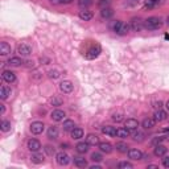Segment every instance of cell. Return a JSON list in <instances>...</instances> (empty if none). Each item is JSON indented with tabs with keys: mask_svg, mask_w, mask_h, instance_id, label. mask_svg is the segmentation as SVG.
I'll return each instance as SVG.
<instances>
[{
	"mask_svg": "<svg viewBox=\"0 0 169 169\" xmlns=\"http://www.w3.org/2000/svg\"><path fill=\"white\" fill-rule=\"evenodd\" d=\"M58 134H60L58 127H55V126L49 127V129H48V137H49V139H50V140L57 139V137H58Z\"/></svg>",
	"mask_w": 169,
	"mask_h": 169,
	"instance_id": "obj_19",
	"label": "cell"
},
{
	"mask_svg": "<svg viewBox=\"0 0 169 169\" xmlns=\"http://www.w3.org/2000/svg\"><path fill=\"white\" fill-rule=\"evenodd\" d=\"M112 120L116 122V123L122 122V120H123V115H122V114H114V115H112Z\"/></svg>",
	"mask_w": 169,
	"mask_h": 169,
	"instance_id": "obj_41",
	"label": "cell"
},
{
	"mask_svg": "<svg viewBox=\"0 0 169 169\" xmlns=\"http://www.w3.org/2000/svg\"><path fill=\"white\" fill-rule=\"evenodd\" d=\"M164 131V132H169V128H165V129H162Z\"/></svg>",
	"mask_w": 169,
	"mask_h": 169,
	"instance_id": "obj_52",
	"label": "cell"
},
{
	"mask_svg": "<svg viewBox=\"0 0 169 169\" xmlns=\"http://www.w3.org/2000/svg\"><path fill=\"white\" fill-rule=\"evenodd\" d=\"M98 5H99L101 8H107L108 5H110V0H99Z\"/></svg>",
	"mask_w": 169,
	"mask_h": 169,
	"instance_id": "obj_40",
	"label": "cell"
},
{
	"mask_svg": "<svg viewBox=\"0 0 169 169\" xmlns=\"http://www.w3.org/2000/svg\"><path fill=\"white\" fill-rule=\"evenodd\" d=\"M52 2H53V0H52Z\"/></svg>",
	"mask_w": 169,
	"mask_h": 169,
	"instance_id": "obj_54",
	"label": "cell"
},
{
	"mask_svg": "<svg viewBox=\"0 0 169 169\" xmlns=\"http://www.w3.org/2000/svg\"><path fill=\"white\" fill-rule=\"evenodd\" d=\"M67 147H69V144H66V143H65V144H64V143L61 144V148H64V149H67Z\"/></svg>",
	"mask_w": 169,
	"mask_h": 169,
	"instance_id": "obj_49",
	"label": "cell"
},
{
	"mask_svg": "<svg viewBox=\"0 0 169 169\" xmlns=\"http://www.w3.org/2000/svg\"><path fill=\"white\" fill-rule=\"evenodd\" d=\"M62 128H64V131H66V132H69V131H73L74 128H76V123H74L73 120H70V119H67V120L64 122V126H62Z\"/></svg>",
	"mask_w": 169,
	"mask_h": 169,
	"instance_id": "obj_26",
	"label": "cell"
},
{
	"mask_svg": "<svg viewBox=\"0 0 169 169\" xmlns=\"http://www.w3.org/2000/svg\"><path fill=\"white\" fill-rule=\"evenodd\" d=\"M74 165L78 168H86L87 166V161L83 157H74Z\"/></svg>",
	"mask_w": 169,
	"mask_h": 169,
	"instance_id": "obj_29",
	"label": "cell"
},
{
	"mask_svg": "<svg viewBox=\"0 0 169 169\" xmlns=\"http://www.w3.org/2000/svg\"><path fill=\"white\" fill-rule=\"evenodd\" d=\"M44 128H45V126H44L42 122H33L32 124H30V131H32V134H34V135L42 134Z\"/></svg>",
	"mask_w": 169,
	"mask_h": 169,
	"instance_id": "obj_7",
	"label": "cell"
},
{
	"mask_svg": "<svg viewBox=\"0 0 169 169\" xmlns=\"http://www.w3.org/2000/svg\"><path fill=\"white\" fill-rule=\"evenodd\" d=\"M102 134L107 136H116V128L112 126H104L102 127Z\"/></svg>",
	"mask_w": 169,
	"mask_h": 169,
	"instance_id": "obj_21",
	"label": "cell"
},
{
	"mask_svg": "<svg viewBox=\"0 0 169 169\" xmlns=\"http://www.w3.org/2000/svg\"><path fill=\"white\" fill-rule=\"evenodd\" d=\"M116 151H119L120 153H126L128 152V145L126 143H116Z\"/></svg>",
	"mask_w": 169,
	"mask_h": 169,
	"instance_id": "obj_32",
	"label": "cell"
},
{
	"mask_svg": "<svg viewBox=\"0 0 169 169\" xmlns=\"http://www.w3.org/2000/svg\"><path fill=\"white\" fill-rule=\"evenodd\" d=\"M52 103H53V104H55V106H60L62 102L60 101V99H55V98H54V99H52Z\"/></svg>",
	"mask_w": 169,
	"mask_h": 169,
	"instance_id": "obj_45",
	"label": "cell"
},
{
	"mask_svg": "<svg viewBox=\"0 0 169 169\" xmlns=\"http://www.w3.org/2000/svg\"><path fill=\"white\" fill-rule=\"evenodd\" d=\"M55 160H57V164L62 165V166H66L69 162H70V157H69V155L65 153L64 151L55 155Z\"/></svg>",
	"mask_w": 169,
	"mask_h": 169,
	"instance_id": "obj_3",
	"label": "cell"
},
{
	"mask_svg": "<svg viewBox=\"0 0 169 169\" xmlns=\"http://www.w3.org/2000/svg\"><path fill=\"white\" fill-rule=\"evenodd\" d=\"M44 149H45V152H46V155H48V156H53V155L55 153L54 148H53L52 145H45V148H44Z\"/></svg>",
	"mask_w": 169,
	"mask_h": 169,
	"instance_id": "obj_39",
	"label": "cell"
},
{
	"mask_svg": "<svg viewBox=\"0 0 169 169\" xmlns=\"http://www.w3.org/2000/svg\"><path fill=\"white\" fill-rule=\"evenodd\" d=\"M98 147H99V149L103 152V153H111L112 152V145L108 143V141H103V143H99L98 144Z\"/></svg>",
	"mask_w": 169,
	"mask_h": 169,
	"instance_id": "obj_17",
	"label": "cell"
},
{
	"mask_svg": "<svg viewBox=\"0 0 169 169\" xmlns=\"http://www.w3.org/2000/svg\"><path fill=\"white\" fill-rule=\"evenodd\" d=\"M128 157L131 160H143V152L136 148L128 149Z\"/></svg>",
	"mask_w": 169,
	"mask_h": 169,
	"instance_id": "obj_12",
	"label": "cell"
},
{
	"mask_svg": "<svg viewBox=\"0 0 169 169\" xmlns=\"http://www.w3.org/2000/svg\"><path fill=\"white\" fill-rule=\"evenodd\" d=\"M148 168H149V169H157L159 166H157V165H155V164H151V165H148Z\"/></svg>",
	"mask_w": 169,
	"mask_h": 169,
	"instance_id": "obj_48",
	"label": "cell"
},
{
	"mask_svg": "<svg viewBox=\"0 0 169 169\" xmlns=\"http://www.w3.org/2000/svg\"><path fill=\"white\" fill-rule=\"evenodd\" d=\"M166 21H168V25H169V16H168V18H166Z\"/></svg>",
	"mask_w": 169,
	"mask_h": 169,
	"instance_id": "obj_53",
	"label": "cell"
},
{
	"mask_svg": "<svg viewBox=\"0 0 169 169\" xmlns=\"http://www.w3.org/2000/svg\"><path fill=\"white\" fill-rule=\"evenodd\" d=\"M89 145H90V144L89 143H85V141H81V143H78L77 144V145H76V151L78 152V153H81V155H82V153H86L87 151H89Z\"/></svg>",
	"mask_w": 169,
	"mask_h": 169,
	"instance_id": "obj_16",
	"label": "cell"
},
{
	"mask_svg": "<svg viewBox=\"0 0 169 169\" xmlns=\"http://www.w3.org/2000/svg\"><path fill=\"white\" fill-rule=\"evenodd\" d=\"M90 169H101V165H92Z\"/></svg>",
	"mask_w": 169,
	"mask_h": 169,
	"instance_id": "obj_50",
	"label": "cell"
},
{
	"mask_svg": "<svg viewBox=\"0 0 169 169\" xmlns=\"http://www.w3.org/2000/svg\"><path fill=\"white\" fill-rule=\"evenodd\" d=\"M131 29L134 30V32H140V30L144 28V21L139 17H135L132 18V21H131Z\"/></svg>",
	"mask_w": 169,
	"mask_h": 169,
	"instance_id": "obj_5",
	"label": "cell"
},
{
	"mask_svg": "<svg viewBox=\"0 0 169 169\" xmlns=\"http://www.w3.org/2000/svg\"><path fill=\"white\" fill-rule=\"evenodd\" d=\"M116 136L120 137V139H126V137L129 136V131L124 127V128H118L116 129Z\"/></svg>",
	"mask_w": 169,
	"mask_h": 169,
	"instance_id": "obj_28",
	"label": "cell"
},
{
	"mask_svg": "<svg viewBox=\"0 0 169 169\" xmlns=\"http://www.w3.org/2000/svg\"><path fill=\"white\" fill-rule=\"evenodd\" d=\"M162 141H164V137H155L152 140V144L153 145H157V144H161Z\"/></svg>",
	"mask_w": 169,
	"mask_h": 169,
	"instance_id": "obj_42",
	"label": "cell"
},
{
	"mask_svg": "<svg viewBox=\"0 0 169 169\" xmlns=\"http://www.w3.org/2000/svg\"><path fill=\"white\" fill-rule=\"evenodd\" d=\"M65 116H66V114H65V111H62V110H54L50 114V118L54 122H62L65 119Z\"/></svg>",
	"mask_w": 169,
	"mask_h": 169,
	"instance_id": "obj_13",
	"label": "cell"
},
{
	"mask_svg": "<svg viewBox=\"0 0 169 169\" xmlns=\"http://www.w3.org/2000/svg\"><path fill=\"white\" fill-rule=\"evenodd\" d=\"M124 127H126L128 131H136L137 127H139V122L134 118H128L127 120H124Z\"/></svg>",
	"mask_w": 169,
	"mask_h": 169,
	"instance_id": "obj_8",
	"label": "cell"
},
{
	"mask_svg": "<svg viewBox=\"0 0 169 169\" xmlns=\"http://www.w3.org/2000/svg\"><path fill=\"white\" fill-rule=\"evenodd\" d=\"M168 152V148L164 147V145H161V144H157V145H155V156H157V157H164V156L166 155Z\"/></svg>",
	"mask_w": 169,
	"mask_h": 169,
	"instance_id": "obj_14",
	"label": "cell"
},
{
	"mask_svg": "<svg viewBox=\"0 0 169 169\" xmlns=\"http://www.w3.org/2000/svg\"><path fill=\"white\" fill-rule=\"evenodd\" d=\"M71 137H73V139H76V140L82 139V137H83V129L82 128H74L71 131Z\"/></svg>",
	"mask_w": 169,
	"mask_h": 169,
	"instance_id": "obj_27",
	"label": "cell"
},
{
	"mask_svg": "<svg viewBox=\"0 0 169 169\" xmlns=\"http://www.w3.org/2000/svg\"><path fill=\"white\" fill-rule=\"evenodd\" d=\"M99 54H101V46H99V45H94V46H91L89 50L86 52V58L87 60H95Z\"/></svg>",
	"mask_w": 169,
	"mask_h": 169,
	"instance_id": "obj_4",
	"label": "cell"
},
{
	"mask_svg": "<svg viewBox=\"0 0 169 169\" xmlns=\"http://www.w3.org/2000/svg\"><path fill=\"white\" fill-rule=\"evenodd\" d=\"M60 71L58 70H49L48 71V77L49 78H52V79H57V78H60Z\"/></svg>",
	"mask_w": 169,
	"mask_h": 169,
	"instance_id": "obj_38",
	"label": "cell"
},
{
	"mask_svg": "<svg viewBox=\"0 0 169 169\" xmlns=\"http://www.w3.org/2000/svg\"><path fill=\"white\" fill-rule=\"evenodd\" d=\"M162 25V20L160 17H148L145 21H144V28L148 29V30H156V29H159L161 28Z\"/></svg>",
	"mask_w": 169,
	"mask_h": 169,
	"instance_id": "obj_1",
	"label": "cell"
},
{
	"mask_svg": "<svg viewBox=\"0 0 169 169\" xmlns=\"http://www.w3.org/2000/svg\"><path fill=\"white\" fill-rule=\"evenodd\" d=\"M0 129H2L3 132H8V131H11V122L3 120L2 123H0Z\"/></svg>",
	"mask_w": 169,
	"mask_h": 169,
	"instance_id": "obj_33",
	"label": "cell"
},
{
	"mask_svg": "<svg viewBox=\"0 0 169 169\" xmlns=\"http://www.w3.org/2000/svg\"><path fill=\"white\" fill-rule=\"evenodd\" d=\"M23 64V60L21 58H18V57H12L7 61V65L11 66V67H17V66H20Z\"/></svg>",
	"mask_w": 169,
	"mask_h": 169,
	"instance_id": "obj_23",
	"label": "cell"
},
{
	"mask_svg": "<svg viewBox=\"0 0 169 169\" xmlns=\"http://www.w3.org/2000/svg\"><path fill=\"white\" fill-rule=\"evenodd\" d=\"M155 104H156L155 107H157V108H161V106H162V102H161V101H159V102H156Z\"/></svg>",
	"mask_w": 169,
	"mask_h": 169,
	"instance_id": "obj_47",
	"label": "cell"
},
{
	"mask_svg": "<svg viewBox=\"0 0 169 169\" xmlns=\"http://www.w3.org/2000/svg\"><path fill=\"white\" fill-rule=\"evenodd\" d=\"M86 141L90 144V145H98L99 144V137L95 134H89L86 136Z\"/></svg>",
	"mask_w": 169,
	"mask_h": 169,
	"instance_id": "obj_22",
	"label": "cell"
},
{
	"mask_svg": "<svg viewBox=\"0 0 169 169\" xmlns=\"http://www.w3.org/2000/svg\"><path fill=\"white\" fill-rule=\"evenodd\" d=\"M2 77H3V79H4L7 83H13L15 81H16L15 73H13V71H11V70H4L3 74H2Z\"/></svg>",
	"mask_w": 169,
	"mask_h": 169,
	"instance_id": "obj_11",
	"label": "cell"
},
{
	"mask_svg": "<svg viewBox=\"0 0 169 169\" xmlns=\"http://www.w3.org/2000/svg\"><path fill=\"white\" fill-rule=\"evenodd\" d=\"M78 5L81 8H89L90 5H92V0H78Z\"/></svg>",
	"mask_w": 169,
	"mask_h": 169,
	"instance_id": "obj_34",
	"label": "cell"
},
{
	"mask_svg": "<svg viewBox=\"0 0 169 169\" xmlns=\"http://www.w3.org/2000/svg\"><path fill=\"white\" fill-rule=\"evenodd\" d=\"M118 168L119 169H132L134 165L131 164V162H128V161H122V162H119Z\"/></svg>",
	"mask_w": 169,
	"mask_h": 169,
	"instance_id": "obj_36",
	"label": "cell"
},
{
	"mask_svg": "<svg viewBox=\"0 0 169 169\" xmlns=\"http://www.w3.org/2000/svg\"><path fill=\"white\" fill-rule=\"evenodd\" d=\"M11 50H12V49H11V46L8 45L7 42H2V44H0V54H2V55H8L11 53Z\"/></svg>",
	"mask_w": 169,
	"mask_h": 169,
	"instance_id": "obj_25",
	"label": "cell"
},
{
	"mask_svg": "<svg viewBox=\"0 0 169 169\" xmlns=\"http://www.w3.org/2000/svg\"><path fill=\"white\" fill-rule=\"evenodd\" d=\"M143 128H145V129H151V128H153L155 127V124H156V120L155 119H152V118H145L143 120Z\"/></svg>",
	"mask_w": 169,
	"mask_h": 169,
	"instance_id": "obj_20",
	"label": "cell"
},
{
	"mask_svg": "<svg viewBox=\"0 0 169 169\" xmlns=\"http://www.w3.org/2000/svg\"><path fill=\"white\" fill-rule=\"evenodd\" d=\"M165 107H166V110H168V111H169V101H168V102H166V103H165Z\"/></svg>",
	"mask_w": 169,
	"mask_h": 169,
	"instance_id": "obj_51",
	"label": "cell"
},
{
	"mask_svg": "<svg viewBox=\"0 0 169 169\" xmlns=\"http://www.w3.org/2000/svg\"><path fill=\"white\" fill-rule=\"evenodd\" d=\"M55 3H62V4H70L73 3V0H54Z\"/></svg>",
	"mask_w": 169,
	"mask_h": 169,
	"instance_id": "obj_44",
	"label": "cell"
},
{
	"mask_svg": "<svg viewBox=\"0 0 169 169\" xmlns=\"http://www.w3.org/2000/svg\"><path fill=\"white\" fill-rule=\"evenodd\" d=\"M112 15H114V11H112L110 7L102 8V11H101V16H102L103 18H110Z\"/></svg>",
	"mask_w": 169,
	"mask_h": 169,
	"instance_id": "obj_30",
	"label": "cell"
},
{
	"mask_svg": "<svg viewBox=\"0 0 169 169\" xmlns=\"http://www.w3.org/2000/svg\"><path fill=\"white\" fill-rule=\"evenodd\" d=\"M129 29H131V25H128V24L123 23V21H116L114 24V32L118 33V34H120V36L128 33Z\"/></svg>",
	"mask_w": 169,
	"mask_h": 169,
	"instance_id": "obj_2",
	"label": "cell"
},
{
	"mask_svg": "<svg viewBox=\"0 0 169 169\" xmlns=\"http://www.w3.org/2000/svg\"><path fill=\"white\" fill-rule=\"evenodd\" d=\"M4 112H5V107H4V104H0V114H4Z\"/></svg>",
	"mask_w": 169,
	"mask_h": 169,
	"instance_id": "obj_46",
	"label": "cell"
},
{
	"mask_svg": "<svg viewBox=\"0 0 169 169\" xmlns=\"http://www.w3.org/2000/svg\"><path fill=\"white\" fill-rule=\"evenodd\" d=\"M144 137H145V135H144L141 131H136L134 134V140H136V141H143Z\"/></svg>",
	"mask_w": 169,
	"mask_h": 169,
	"instance_id": "obj_37",
	"label": "cell"
},
{
	"mask_svg": "<svg viewBox=\"0 0 169 169\" xmlns=\"http://www.w3.org/2000/svg\"><path fill=\"white\" fill-rule=\"evenodd\" d=\"M11 95V89L8 86H2V89H0V98L5 101V99H8Z\"/></svg>",
	"mask_w": 169,
	"mask_h": 169,
	"instance_id": "obj_24",
	"label": "cell"
},
{
	"mask_svg": "<svg viewBox=\"0 0 169 169\" xmlns=\"http://www.w3.org/2000/svg\"><path fill=\"white\" fill-rule=\"evenodd\" d=\"M166 112L164 111V110H161V108H159V110H156L155 111V120L156 122H162V120H165V119H166Z\"/></svg>",
	"mask_w": 169,
	"mask_h": 169,
	"instance_id": "obj_18",
	"label": "cell"
},
{
	"mask_svg": "<svg viewBox=\"0 0 169 169\" xmlns=\"http://www.w3.org/2000/svg\"><path fill=\"white\" fill-rule=\"evenodd\" d=\"M17 53L21 55V57H28V55L32 54V48H30L28 44H21L17 48Z\"/></svg>",
	"mask_w": 169,
	"mask_h": 169,
	"instance_id": "obj_6",
	"label": "cell"
},
{
	"mask_svg": "<svg viewBox=\"0 0 169 169\" xmlns=\"http://www.w3.org/2000/svg\"><path fill=\"white\" fill-rule=\"evenodd\" d=\"M162 165L165 168H169V156H164V159H162Z\"/></svg>",
	"mask_w": 169,
	"mask_h": 169,
	"instance_id": "obj_43",
	"label": "cell"
},
{
	"mask_svg": "<svg viewBox=\"0 0 169 169\" xmlns=\"http://www.w3.org/2000/svg\"><path fill=\"white\" fill-rule=\"evenodd\" d=\"M73 89H74V86L70 81H62L60 83V90L64 94H70L73 91Z\"/></svg>",
	"mask_w": 169,
	"mask_h": 169,
	"instance_id": "obj_9",
	"label": "cell"
},
{
	"mask_svg": "<svg viewBox=\"0 0 169 169\" xmlns=\"http://www.w3.org/2000/svg\"><path fill=\"white\" fill-rule=\"evenodd\" d=\"M91 160L94 162H101L103 160V156L99 152H94V153H91Z\"/></svg>",
	"mask_w": 169,
	"mask_h": 169,
	"instance_id": "obj_35",
	"label": "cell"
},
{
	"mask_svg": "<svg viewBox=\"0 0 169 169\" xmlns=\"http://www.w3.org/2000/svg\"><path fill=\"white\" fill-rule=\"evenodd\" d=\"M79 18L81 20H83V21H90L91 18H92V12L91 11H87V9H83V11H79V13H78Z\"/></svg>",
	"mask_w": 169,
	"mask_h": 169,
	"instance_id": "obj_15",
	"label": "cell"
},
{
	"mask_svg": "<svg viewBox=\"0 0 169 169\" xmlns=\"http://www.w3.org/2000/svg\"><path fill=\"white\" fill-rule=\"evenodd\" d=\"M28 149L30 152H39L41 149V143L37 139H30L28 141Z\"/></svg>",
	"mask_w": 169,
	"mask_h": 169,
	"instance_id": "obj_10",
	"label": "cell"
},
{
	"mask_svg": "<svg viewBox=\"0 0 169 169\" xmlns=\"http://www.w3.org/2000/svg\"><path fill=\"white\" fill-rule=\"evenodd\" d=\"M30 160H32V162H34V164H42V162H44V156L39 155L37 152H34V155H32Z\"/></svg>",
	"mask_w": 169,
	"mask_h": 169,
	"instance_id": "obj_31",
	"label": "cell"
}]
</instances>
